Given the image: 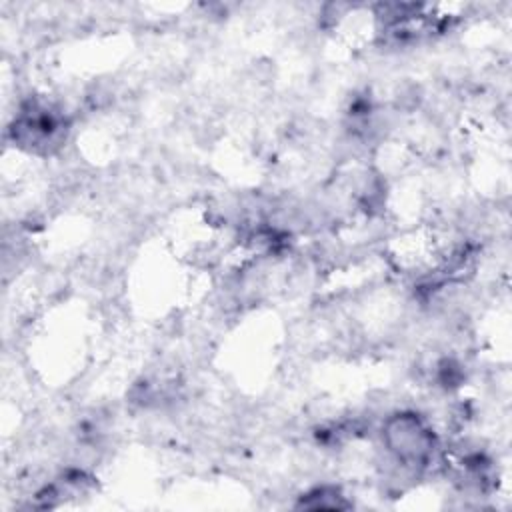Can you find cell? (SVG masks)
<instances>
[{"mask_svg": "<svg viewBox=\"0 0 512 512\" xmlns=\"http://www.w3.org/2000/svg\"><path fill=\"white\" fill-rule=\"evenodd\" d=\"M382 436L388 452L406 468H426L434 458V434L418 414L402 412L388 418Z\"/></svg>", "mask_w": 512, "mask_h": 512, "instance_id": "1", "label": "cell"}]
</instances>
